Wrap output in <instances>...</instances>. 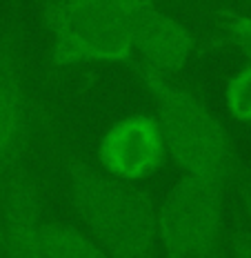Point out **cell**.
Listing matches in <instances>:
<instances>
[{"instance_id":"6da1fadb","label":"cell","mask_w":251,"mask_h":258,"mask_svg":"<svg viewBox=\"0 0 251 258\" xmlns=\"http://www.w3.org/2000/svg\"><path fill=\"white\" fill-rule=\"evenodd\" d=\"M65 180L73 212L111 258H156L158 205L142 187L87 160L67 163Z\"/></svg>"},{"instance_id":"7a4b0ae2","label":"cell","mask_w":251,"mask_h":258,"mask_svg":"<svg viewBox=\"0 0 251 258\" xmlns=\"http://www.w3.org/2000/svg\"><path fill=\"white\" fill-rule=\"evenodd\" d=\"M153 9V0H47L40 16L51 34V64H131L136 29Z\"/></svg>"},{"instance_id":"3957f363","label":"cell","mask_w":251,"mask_h":258,"mask_svg":"<svg viewBox=\"0 0 251 258\" xmlns=\"http://www.w3.org/2000/svg\"><path fill=\"white\" fill-rule=\"evenodd\" d=\"M156 105V120L172 163L187 176L227 182L233 169L231 143L222 122L172 78L131 64Z\"/></svg>"},{"instance_id":"277c9868","label":"cell","mask_w":251,"mask_h":258,"mask_svg":"<svg viewBox=\"0 0 251 258\" xmlns=\"http://www.w3.org/2000/svg\"><path fill=\"white\" fill-rule=\"evenodd\" d=\"M222 180L183 174L158 207V245L167 258H213L222 229Z\"/></svg>"},{"instance_id":"5b68a950","label":"cell","mask_w":251,"mask_h":258,"mask_svg":"<svg viewBox=\"0 0 251 258\" xmlns=\"http://www.w3.org/2000/svg\"><path fill=\"white\" fill-rule=\"evenodd\" d=\"M169 160L156 116L131 114L105 132L98 145V167L125 182L153 176Z\"/></svg>"},{"instance_id":"8992f818","label":"cell","mask_w":251,"mask_h":258,"mask_svg":"<svg viewBox=\"0 0 251 258\" xmlns=\"http://www.w3.org/2000/svg\"><path fill=\"white\" fill-rule=\"evenodd\" d=\"M194 49L196 40L191 31L174 16L156 7L136 29V51L131 64L162 78H172L189 62Z\"/></svg>"},{"instance_id":"52a82bcc","label":"cell","mask_w":251,"mask_h":258,"mask_svg":"<svg viewBox=\"0 0 251 258\" xmlns=\"http://www.w3.org/2000/svg\"><path fill=\"white\" fill-rule=\"evenodd\" d=\"M40 205L31 180L25 174L12 176L3 187L0 249L7 258H49L38 238Z\"/></svg>"},{"instance_id":"ba28073f","label":"cell","mask_w":251,"mask_h":258,"mask_svg":"<svg viewBox=\"0 0 251 258\" xmlns=\"http://www.w3.org/2000/svg\"><path fill=\"white\" fill-rule=\"evenodd\" d=\"M27 134V100L23 78L12 53H0V165L18 154Z\"/></svg>"},{"instance_id":"9c48e42d","label":"cell","mask_w":251,"mask_h":258,"mask_svg":"<svg viewBox=\"0 0 251 258\" xmlns=\"http://www.w3.org/2000/svg\"><path fill=\"white\" fill-rule=\"evenodd\" d=\"M38 238L49 258H111L92 236L71 225L40 220Z\"/></svg>"},{"instance_id":"30bf717a","label":"cell","mask_w":251,"mask_h":258,"mask_svg":"<svg viewBox=\"0 0 251 258\" xmlns=\"http://www.w3.org/2000/svg\"><path fill=\"white\" fill-rule=\"evenodd\" d=\"M233 258H251V243L249 238L240 236L236 240V247H233Z\"/></svg>"},{"instance_id":"8fae6325","label":"cell","mask_w":251,"mask_h":258,"mask_svg":"<svg viewBox=\"0 0 251 258\" xmlns=\"http://www.w3.org/2000/svg\"><path fill=\"white\" fill-rule=\"evenodd\" d=\"M247 3H249V5H251V0H247Z\"/></svg>"}]
</instances>
